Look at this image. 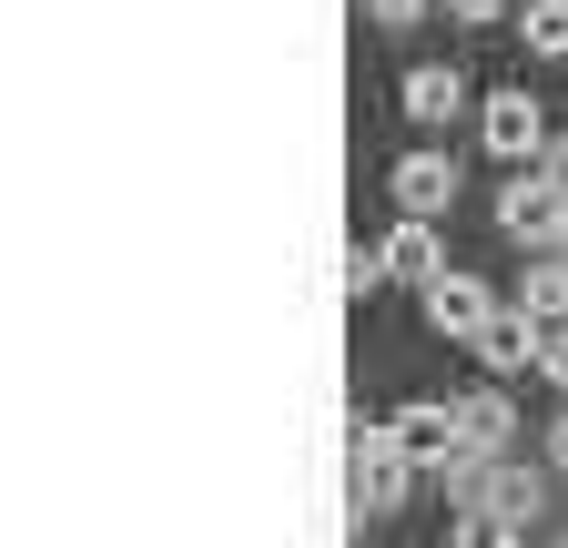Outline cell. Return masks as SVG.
Instances as JSON below:
<instances>
[{"label":"cell","mask_w":568,"mask_h":548,"mask_svg":"<svg viewBox=\"0 0 568 548\" xmlns=\"http://www.w3.org/2000/svg\"><path fill=\"white\" fill-rule=\"evenodd\" d=\"M477 153H487V163H508V173L538 163V153H548V102H538L528 82L487 92V102H477Z\"/></svg>","instance_id":"1"},{"label":"cell","mask_w":568,"mask_h":548,"mask_svg":"<svg viewBox=\"0 0 568 548\" xmlns=\"http://www.w3.org/2000/svg\"><path fill=\"white\" fill-rule=\"evenodd\" d=\"M497 234H508V244H528V254H548V244L568 234V193H558L538 163H518L508 183H497Z\"/></svg>","instance_id":"2"},{"label":"cell","mask_w":568,"mask_h":548,"mask_svg":"<svg viewBox=\"0 0 568 548\" xmlns=\"http://www.w3.org/2000/svg\"><path fill=\"white\" fill-rule=\"evenodd\" d=\"M416 488V457L396 447V427H355V508L366 518H396Z\"/></svg>","instance_id":"3"},{"label":"cell","mask_w":568,"mask_h":548,"mask_svg":"<svg viewBox=\"0 0 568 548\" xmlns=\"http://www.w3.org/2000/svg\"><path fill=\"white\" fill-rule=\"evenodd\" d=\"M416 295H426V325H437L447 346H467V335H477V325H487L497 305H508V295L487 285V274H457V264H437V274H426Z\"/></svg>","instance_id":"4"},{"label":"cell","mask_w":568,"mask_h":548,"mask_svg":"<svg viewBox=\"0 0 568 548\" xmlns=\"http://www.w3.org/2000/svg\"><path fill=\"white\" fill-rule=\"evenodd\" d=\"M447 427H457V457H508L518 447V406H508V386H467V396H447Z\"/></svg>","instance_id":"5"},{"label":"cell","mask_w":568,"mask_h":548,"mask_svg":"<svg viewBox=\"0 0 568 548\" xmlns=\"http://www.w3.org/2000/svg\"><path fill=\"white\" fill-rule=\"evenodd\" d=\"M386 193H396V214H447V203H457V153H447V143H416V153H396Z\"/></svg>","instance_id":"6"},{"label":"cell","mask_w":568,"mask_h":548,"mask_svg":"<svg viewBox=\"0 0 568 548\" xmlns=\"http://www.w3.org/2000/svg\"><path fill=\"white\" fill-rule=\"evenodd\" d=\"M538 335H548V325H528L518 305H497V315H487V325L467 335V356H477V366H487L497 386H508V376H538Z\"/></svg>","instance_id":"7"},{"label":"cell","mask_w":568,"mask_h":548,"mask_svg":"<svg viewBox=\"0 0 568 548\" xmlns=\"http://www.w3.org/2000/svg\"><path fill=\"white\" fill-rule=\"evenodd\" d=\"M396 112H406V122H426V132L467 122V72H457V61H416V72L396 82Z\"/></svg>","instance_id":"8"},{"label":"cell","mask_w":568,"mask_h":548,"mask_svg":"<svg viewBox=\"0 0 568 548\" xmlns=\"http://www.w3.org/2000/svg\"><path fill=\"white\" fill-rule=\"evenodd\" d=\"M376 264L396 274V285H426V274L447 264V244H437V214H396V224H386V244H376Z\"/></svg>","instance_id":"9"},{"label":"cell","mask_w":568,"mask_h":548,"mask_svg":"<svg viewBox=\"0 0 568 548\" xmlns=\"http://www.w3.org/2000/svg\"><path fill=\"white\" fill-rule=\"evenodd\" d=\"M386 427H396V447H406L416 467H447V457H457V427H447V396H416V406H396Z\"/></svg>","instance_id":"10"},{"label":"cell","mask_w":568,"mask_h":548,"mask_svg":"<svg viewBox=\"0 0 568 548\" xmlns=\"http://www.w3.org/2000/svg\"><path fill=\"white\" fill-rule=\"evenodd\" d=\"M508 305L528 325H568V254H528V274L508 285Z\"/></svg>","instance_id":"11"},{"label":"cell","mask_w":568,"mask_h":548,"mask_svg":"<svg viewBox=\"0 0 568 548\" xmlns=\"http://www.w3.org/2000/svg\"><path fill=\"white\" fill-rule=\"evenodd\" d=\"M508 21H518V41H528L538 61H568V0H518Z\"/></svg>","instance_id":"12"},{"label":"cell","mask_w":568,"mask_h":548,"mask_svg":"<svg viewBox=\"0 0 568 548\" xmlns=\"http://www.w3.org/2000/svg\"><path fill=\"white\" fill-rule=\"evenodd\" d=\"M447 548H528V528H518V518H497V508H457Z\"/></svg>","instance_id":"13"},{"label":"cell","mask_w":568,"mask_h":548,"mask_svg":"<svg viewBox=\"0 0 568 548\" xmlns=\"http://www.w3.org/2000/svg\"><path fill=\"white\" fill-rule=\"evenodd\" d=\"M508 11H518V0H447V21H457V31H497Z\"/></svg>","instance_id":"14"},{"label":"cell","mask_w":568,"mask_h":548,"mask_svg":"<svg viewBox=\"0 0 568 548\" xmlns=\"http://www.w3.org/2000/svg\"><path fill=\"white\" fill-rule=\"evenodd\" d=\"M538 376L568 396V325H548V335H538Z\"/></svg>","instance_id":"15"},{"label":"cell","mask_w":568,"mask_h":548,"mask_svg":"<svg viewBox=\"0 0 568 548\" xmlns=\"http://www.w3.org/2000/svg\"><path fill=\"white\" fill-rule=\"evenodd\" d=\"M366 11H376V31H416L426 11H437V0H366Z\"/></svg>","instance_id":"16"},{"label":"cell","mask_w":568,"mask_h":548,"mask_svg":"<svg viewBox=\"0 0 568 548\" xmlns=\"http://www.w3.org/2000/svg\"><path fill=\"white\" fill-rule=\"evenodd\" d=\"M376 285H386V264H376L366 244H355V254H345V295H376Z\"/></svg>","instance_id":"17"},{"label":"cell","mask_w":568,"mask_h":548,"mask_svg":"<svg viewBox=\"0 0 568 548\" xmlns=\"http://www.w3.org/2000/svg\"><path fill=\"white\" fill-rule=\"evenodd\" d=\"M538 173H548V183L568 193V143H558V132H548V153H538Z\"/></svg>","instance_id":"18"},{"label":"cell","mask_w":568,"mask_h":548,"mask_svg":"<svg viewBox=\"0 0 568 548\" xmlns=\"http://www.w3.org/2000/svg\"><path fill=\"white\" fill-rule=\"evenodd\" d=\"M548 477H568V406H558V427H548Z\"/></svg>","instance_id":"19"},{"label":"cell","mask_w":568,"mask_h":548,"mask_svg":"<svg viewBox=\"0 0 568 548\" xmlns=\"http://www.w3.org/2000/svg\"><path fill=\"white\" fill-rule=\"evenodd\" d=\"M548 254H568V234H558V244H548Z\"/></svg>","instance_id":"20"}]
</instances>
